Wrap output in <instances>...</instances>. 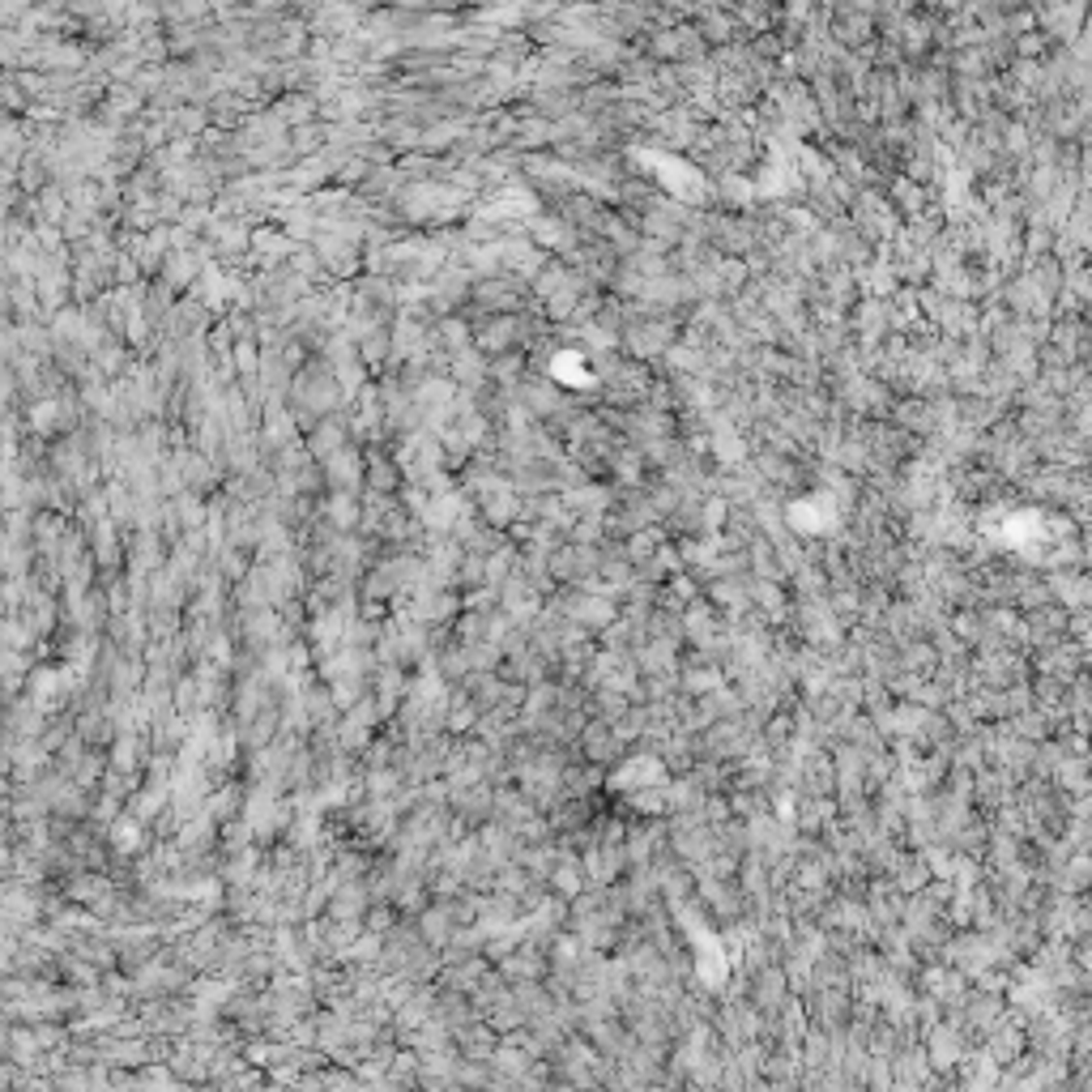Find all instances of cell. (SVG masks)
<instances>
[{"instance_id":"obj_1","label":"cell","mask_w":1092,"mask_h":1092,"mask_svg":"<svg viewBox=\"0 0 1092 1092\" xmlns=\"http://www.w3.org/2000/svg\"><path fill=\"white\" fill-rule=\"evenodd\" d=\"M26 419H30V432H51V427L60 423V405L43 398V401H35V405H30V414H26Z\"/></svg>"},{"instance_id":"obj_2","label":"cell","mask_w":1092,"mask_h":1092,"mask_svg":"<svg viewBox=\"0 0 1092 1092\" xmlns=\"http://www.w3.org/2000/svg\"><path fill=\"white\" fill-rule=\"evenodd\" d=\"M39 179H43V176H39V163H35V154H30L26 163H21V184H26V188H35Z\"/></svg>"},{"instance_id":"obj_3","label":"cell","mask_w":1092,"mask_h":1092,"mask_svg":"<svg viewBox=\"0 0 1092 1092\" xmlns=\"http://www.w3.org/2000/svg\"><path fill=\"white\" fill-rule=\"evenodd\" d=\"M43 213H48V218H60V197H56V192H48V197H43Z\"/></svg>"}]
</instances>
